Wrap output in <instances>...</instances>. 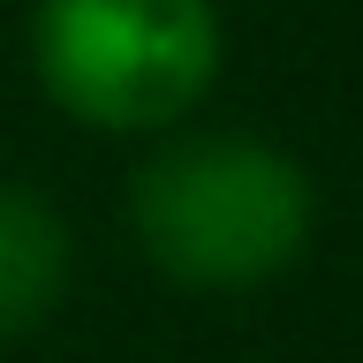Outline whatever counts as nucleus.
<instances>
[{
  "mask_svg": "<svg viewBox=\"0 0 363 363\" xmlns=\"http://www.w3.org/2000/svg\"><path fill=\"white\" fill-rule=\"evenodd\" d=\"M136 242L182 288H257L311 242V174L257 136H189L129 182Z\"/></svg>",
  "mask_w": 363,
  "mask_h": 363,
  "instance_id": "obj_1",
  "label": "nucleus"
},
{
  "mask_svg": "<svg viewBox=\"0 0 363 363\" xmlns=\"http://www.w3.org/2000/svg\"><path fill=\"white\" fill-rule=\"evenodd\" d=\"M68 272H76V257H68L61 212L38 189L0 182V340L38 333L53 303L68 295Z\"/></svg>",
  "mask_w": 363,
  "mask_h": 363,
  "instance_id": "obj_3",
  "label": "nucleus"
},
{
  "mask_svg": "<svg viewBox=\"0 0 363 363\" xmlns=\"http://www.w3.org/2000/svg\"><path fill=\"white\" fill-rule=\"evenodd\" d=\"M38 76L91 129H167L220 76L212 0H38Z\"/></svg>",
  "mask_w": 363,
  "mask_h": 363,
  "instance_id": "obj_2",
  "label": "nucleus"
}]
</instances>
